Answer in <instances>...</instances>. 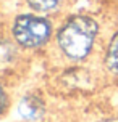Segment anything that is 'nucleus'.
Masks as SVG:
<instances>
[{
	"label": "nucleus",
	"mask_w": 118,
	"mask_h": 122,
	"mask_svg": "<svg viewBox=\"0 0 118 122\" xmlns=\"http://www.w3.org/2000/svg\"><path fill=\"white\" fill-rule=\"evenodd\" d=\"M95 122H118V112H110V114H105V116L99 117Z\"/></svg>",
	"instance_id": "6e6552de"
},
{
	"label": "nucleus",
	"mask_w": 118,
	"mask_h": 122,
	"mask_svg": "<svg viewBox=\"0 0 118 122\" xmlns=\"http://www.w3.org/2000/svg\"><path fill=\"white\" fill-rule=\"evenodd\" d=\"M3 27L24 55H34L49 50L55 36L57 23L55 18L28 10L12 16Z\"/></svg>",
	"instance_id": "f03ea898"
},
{
	"label": "nucleus",
	"mask_w": 118,
	"mask_h": 122,
	"mask_svg": "<svg viewBox=\"0 0 118 122\" xmlns=\"http://www.w3.org/2000/svg\"><path fill=\"white\" fill-rule=\"evenodd\" d=\"M105 36V26L95 15L71 13L57 23L47 53L60 67L91 64L97 61Z\"/></svg>",
	"instance_id": "f257e3e1"
},
{
	"label": "nucleus",
	"mask_w": 118,
	"mask_h": 122,
	"mask_svg": "<svg viewBox=\"0 0 118 122\" xmlns=\"http://www.w3.org/2000/svg\"><path fill=\"white\" fill-rule=\"evenodd\" d=\"M24 53L19 47L13 42V39L8 36L3 26H0V67H13L16 66L21 58H24Z\"/></svg>",
	"instance_id": "20e7f679"
},
{
	"label": "nucleus",
	"mask_w": 118,
	"mask_h": 122,
	"mask_svg": "<svg viewBox=\"0 0 118 122\" xmlns=\"http://www.w3.org/2000/svg\"><path fill=\"white\" fill-rule=\"evenodd\" d=\"M95 63L107 82L118 84V26L107 32Z\"/></svg>",
	"instance_id": "7ed1b4c3"
},
{
	"label": "nucleus",
	"mask_w": 118,
	"mask_h": 122,
	"mask_svg": "<svg viewBox=\"0 0 118 122\" xmlns=\"http://www.w3.org/2000/svg\"><path fill=\"white\" fill-rule=\"evenodd\" d=\"M28 10L42 16L55 18L65 6V0H24Z\"/></svg>",
	"instance_id": "423d86ee"
},
{
	"label": "nucleus",
	"mask_w": 118,
	"mask_h": 122,
	"mask_svg": "<svg viewBox=\"0 0 118 122\" xmlns=\"http://www.w3.org/2000/svg\"><path fill=\"white\" fill-rule=\"evenodd\" d=\"M12 98H10V92L6 88V85L0 80V116H3L6 112V109L10 108Z\"/></svg>",
	"instance_id": "0eeeda50"
},
{
	"label": "nucleus",
	"mask_w": 118,
	"mask_h": 122,
	"mask_svg": "<svg viewBox=\"0 0 118 122\" xmlns=\"http://www.w3.org/2000/svg\"><path fill=\"white\" fill-rule=\"evenodd\" d=\"M45 111L44 100L39 95H26L21 98L18 104V112L19 116L26 121H37Z\"/></svg>",
	"instance_id": "39448f33"
}]
</instances>
